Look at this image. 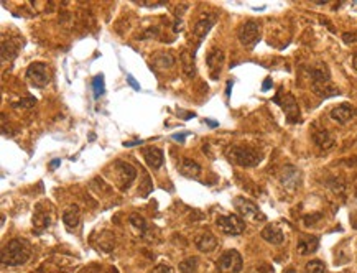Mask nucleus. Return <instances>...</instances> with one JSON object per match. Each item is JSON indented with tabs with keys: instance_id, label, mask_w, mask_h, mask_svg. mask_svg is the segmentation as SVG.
I'll list each match as a JSON object with an SVG mask.
<instances>
[{
	"instance_id": "7ed1b4c3",
	"label": "nucleus",
	"mask_w": 357,
	"mask_h": 273,
	"mask_svg": "<svg viewBox=\"0 0 357 273\" xmlns=\"http://www.w3.org/2000/svg\"><path fill=\"white\" fill-rule=\"evenodd\" d=\"M309 74H311L314 92H318L321 97H333L338 94V89L331 84V74H329L326 64H321L320 68H313L309 71Z\"/></svg>"
},
{
	"instance_id": "aec40b11",
	"label": "nucleus",
	"mask_w": 357,
	"mask_h": 273,
	"mask_svg": "<svg viewBox=\"0 0 357 273\" xmlns=\"http://www.w3.org/2000/svg\"><path fill=\"white\" fill-rule=\"evenodd\" d=\"M178 170L186 178H200L201 175V166L197 165L194 160H189V158H181L180 163H178Z\"/></svg>"
},
{
	"instance_id": "f704fd0d",
	"label": "nucleus",
	"mask_w": 357,
	"mask_h": 273,
	"mask_svg": "<svg viewBox=\"0 0 357 273\" xmlns=\"http://www.w3.org/2000/svg\"><path fill=\"white\" fill-rule=\"evenodd\" d=\"M208 125H209V127H217V125H219V124H217L216 121H211V119H208Z\"/></svg>"
},
{
	"instance_id": "ddd939ff",
	"label": "nucleus",
	"mask_w": 357,
	"mask_h": 273,
	"mask_svg": "<svg viewBox=\"0 0 357 273\" xmlns=\"http://www.w3.org/2000/svg\"><path fill=\"white\" fill-rule=\"evenodd\" d=\"M224 59H226V55H224L222 48H217L216 46V48H213L208 53L206 64H208V68L211 69V76H213L214 79H217L221 74V69L224 66Z\"/></svg>"
},
{
	"instance_id": "c756f323",
	"label": "nucleus",
	"mask_w": 357,
	"mask_h": 273,
	"mask_svg": "<svg viewBox=\"0 0 357 273\" xmlns=\"http://www.w3.org/2000/svg\"><path fill=\"white\" fill-rule=\"evenodd\" d=\"M323 216L320 214V212H316V216H305V224L306 225H311L313 222H316V221H320Z\"/></svg>"
},
{
	"instance_id": "2eb2a0df",
	"label": "nucleus",
	"mask_w": 357,
	"mask_h": 273,
	"mask_svg": "<svg viewBox=\"0 0 357 273\" xmlns=\"http://www.w3.org/2000/svg\"><path fill=\"white\" fill-rule=\"evenodd\" d=\"M354 115H355V109L347 102L339 104V105H336V107L331 109V119L336 122H339V124H347Z\"/></svg>"
},
{
	"instance_id": "423d86ee",
	"label": "nucleus",
	"mask_w": 357,
	"mask_h": 273,
	"mask_svg": "<svg viewBox=\"0 0 357 273\" xmlns=\"http://www.w3.org/2000/svg\"><path fill=\"white\" fill-rule=\"evenodd\" d=\"M26 79L30 81V84L33 88L36 89H43L46 86L50 84V68L46 63L42 61H36V63H31L26 69Z\"/></svg>"
},
{
	"instance_id": "9d476101",
	"label": "nucleus",
	"mask_w": 357,
	"mask_h": 273,
	"mask_svg": "<svg viewBox=\"0 0 357 273\" xmlns=\"http://www.w3.org/2000/svg\"><path fill=\"white\" fill-rule=\"evenodd\" d=\"M239 40L246 48L252 50L254 46L260 42V25L254 22V20L246 22L239 28Z\"/></svg>"
},
{
	"instance_id": "f257e3e1",
	"label": "nucleus",
	"mask_w": 357,
	"mask_h": 273,
	"mask_svg": "<svg viewBox=\"0 0 357 273\" xmlns=\"http://www.w3.org/2000/svg\"><path fill=\"white\" fill-rule=\"evenodd\" d=\"M31 257V245L25 239H12L4 247L0 262L4 267H20L25 265Z\"/></svg>"
},
{
	"instance_id": "6e6552de",
	"label": "nucleus",
	"mask_w": 357,
	"mask_h": 273,
	"mask_svg": "<svg viewBox=\"0 0 357 273\" xmlns=\"http://www.w3.org/2000/svg\"><path fill=\"white\" fill-rule=\"evenodd\" d=\"M216 225L226 236H241L246 230V222L237 214H224L216 219Z\"/></svg>"
},
{
	"instance_id": "412c9836",
	"label": "nucleus",
	"mask_w": 357,
	"mask_h": 273,
	"mask_svg": "<svg viewBox=\"0 0 357 273\" xmlns=\"http://www.w3.org/2000/svg\"><path fill=\"white\" fill-rule=\"evenodd\" d=\"M194 245L197 247V250H201V252H213L216 247H217V241H216V237L211 234V232H203V234H200L196 239H194Z\"/></svg>"
},
{
	"instance_id": "9b49d317",
	"label": "nucleus",
	"mask_w": 357,
	"mask_h": 273,
	"mask_svg": "<svg viewBox=\"0 0 357 273\" xmlns=\"http://www.w3.org/2000/svg\"><path fill=\"white\" fill-rule=\"evenodd\" d=\"M53 209L50 204H38L35 208V214H33V232H36V234H43L51 225V221H53Z\"/></svg>"
},
{
	"instance_id": "f3484780",
	"label": "nucleus",
	"mask_w": 357,
	"mask_h": 273,
	"mask_svg": "<svg viewBox=\"0 0 357 273\" xmlns=\"http://www.w3.org/2000/svg\"><path fill=\"white\" fill-rule=\"evenodd\" d=\"M214 25H216V17L214 15H211V13L209 15H203V18L197 20L196 25H194V31H193L194 36L201 42V40L206 38L209 30L213 28Z\"/></svg>"
},
{
	"instance_id": "39448f33",
	"label": "nucleus",
	"mask_w": 357,
	"mask_h": 273,
	"mask_svg": "<svg viewBox=\"0 0 357 273\" xmlns=\"http://www.w3.org/2000/svg\"><path fill=\"white\" fill-rule=\"evenodd\" d=\"M234 208L241 214V217L247 219V221H250V222H263L265 221V216L262 214L259 206H257L254 201H250V199H247V198L237 196L234 199Z\"/></svg>"
},
{
	"instance_id": "7c9ffc66",
	"label": "nucleus",
	"mask_w": 357,
	"mask_h": 273,
	"mask_svg": "<svg viewBox=\"0 0 357 273\" xmlns=\"http://www.w3.org/2000/svg\"><path fill=\"white\" fill-rule=\"evenodd\" d=\"M127 81H129V84H130L135 91H140V86L137 84V81L134 79V76H130V74H129V76H127Z\"/></svg>"
},
{
	"instance_id": "f8f14e48",
	"label": "nucleus",
	"mask_w": 357,
	"mask_h": 273,
	"mask_svg": "<svg viewBox=\"0 0 357 273\" xmlns=\"http://www.w3.org/2000/svg\"><path fill=\"white\" fill-rule=\"evenodd\" d=\"M282 186L288 191H296L301 184V171L293 165H287L280 173Z\"/></svg>"
},
{
	"instance_id": "2f4dec72",
	"label": "nucleus",
	"mask_w": 357,
	"mask_h": 273,
	"mask_svg": "<svg viewBox=\"0 0 357 273\" xmlns=\"http://www.w3.org/2000/svg\"><path fill=\"white\" fill-rule=\"evenodd\" d=\"M35 102H36L35 99H30V101H23V102H18V104H15V107H22V105H28V107H30V105H33Z\"/></svg>"
},
{
	"instance_id": "c9c22d12",
	"label": "nucleus",
	"mask_w": 357,
	"mask_h": 273,
	"mask_svg": "<svg viewBox=\"0 0 357 273\" xmlns=\"http://www.w3.org/2000/svg\"><path fill=\"white\" fill-rule=\"evenodd\" d=\"M352 66H354V69L357 71V53H355L354 58H352Z\"/></svg>"
},
{
	"instance_id": "cd10ccee",
	"label": "nucleus",
	"mask_w": 357,
	"mask_h": 273,
	"mask_svg": "<svg viewBox=\"0 0 357 273\" xmlns=\"http://www.w3.org/2000/svg\"><path fill=\"white\" fill-rule=\"evenodd\" d=\"M92 88H94V97L99 99L104 94V76L102 74H97L92 81Z\"/></svg>"
},
{
	"instance_id": "a211bd4d",
	"label": "nucleus",
	"mask_w": 357,
	"mask_h": 273,
	"mask_svg": "<svg viewBox=\"0 0 357 273\" xmlns=\"http://www.w3.org/2000/svg\"><path fill=\"white\" fill-rule=\"evenodd\" d=\"M320 247V239L314 236H301L298 245H296V250H298L300 255H309L314 254Z\"/></svg>"
},
{
	"instance_id": "4468645a",
	"label": "nucleus",
	"mask_w": 357,
	"mask_h": 273,
	"mask_svg": "<svg viewBox=\"0 0 357 273\" xmlns=\"http://www.w3.org/2000/svg\"><path fill=\"white\" fill-rule=\"evenodd\" d=\"M142 153H143V160L147 162V165L151 170L162 168V165L165 162V155L160 148H156V146H147V148H143Z\"/></svg>"
},
{
	"instance_id": "e433bc0d",
	"label": "nucleus",
	"mask_w": 357,
	"mask_h": 273,
	"mask_svg": "<svg viewBox=\"0 0 357 273\" xmlns=\"http://www.w3.org/2000/svg\"><path fill=\"white\" fill-rule=\"evenodd\" d=\"M58 165H59V160H55V162L51 163V168H56Z\"/></svg>"
},
{
	"instance_id": "c85d7f7f",
	"label": "nucleus",
	"mask_w": 357,
	"mask_h": 273,
	"mask_svg": "<svg viewBox=\"0 0 357 273\" xmlns=\"http://www.w3.org/2000/svg\"><path fill=\"white\" fill-rule=\"evenodd\" d=\"M151 273H175V270L173 267H170L168 263H160V265H156L155 270Z\"/></svg>"
},
{
	"instance_id": "1a4fd4ad",
	"label": "nucleus",
	"mask_w": 357,
	"mask_h": 273,
	"mask_svg": "<svg viewBox=\"0 0 357 273\" xmlns=\"http://www.w3.org/2000/svg\"><path fill=\"white\" fill-rule=\"evenodd\" d=\"M244 260L242 255L237 250H227L217 260V268L224 273H239L242 271Z\"/></svg>"
},
{
	"instance_id": "20e7f679",
	"label": "nucleus",
	"mask_w": 357,
	"mask_h": 273,
	"mask_svg": "<svg viewBox=\"0 0 357 273\" xmlns=\"http://www.w3.org/2000/svg\"><path fill=\"white\" fill-rule=\"evenodd\" d=\"M114 183L117 184V188L121 191H125L130 188V184L134 183V179L137 178V170L135 166H132L130 163H125V162H121V160H117L114 163Z\"/></svg>"
},
{
	"instance_id": "dca6fc26",
	"label": "nucleus",
	"mask_w": 357,
	"mask_h": 273,
	"mask_svg": "<svg viewBox=\"0 0 357 273\" xmlns=\"http://www.w3.org/2000/svg\"><path fill=\"white\" fill-rule=\"evenodd\" d=\"M260 236L263 241H267L272 245H282L283 242H285V234H283V230L275 224H270V225H267V227H263Z\"/></svg>"
},
{
	"instance_id": "473e14b6",
	"label": "nucleus",
	"mask_w": 357,
	"mask_h": 273,
	"mask_svg": "<svg viewBox=\"0 0 357 273\" xmlns=\"http://www.w3.org/2000/svg\"><path fill=\"white\" fill-rule=\"evenodd\" d=\"M270 88H272V79H270V77H267V79H265V84L262 86V91L265 92V91H268Z\"/></svg>"
},
{
	"instance_id": "393cba45",
	"label": "nucleus",
	"mask_w": 357,
	"mask_h": 273,
	"mask_svg": "<svg viewBox=\"0 0 357 273\" xmlns=\"http://www.w3.org/2000/svg\"><path fill=\"white\" fill-rule=\"evenodd\" d=\"M197 263H200L197 257H189L180 263V271L181 273H194L197 270Z\"/></svg>"
},
{
	"instance_id": "4c0bfd02",
	"label": "nucleus",
	"mask_w": 357,
	"mask_h": 273,
	"mask_svg": "<svg viewBox=\"0 0 357 273\" xmlns=\"http://www.w3.org/2000/svg\"><path fill=\"white\" fill-rule=\"evenodd\" d=\"M285 273H296V271H295V270H293V268H290V270H287V271H285Z\"/></svg>"
},
{
	"instance_id": "5701e85b",
	"label": "nucleus",
	"mask_w": 357,
	"mask_h": 273,
	"mask_svg": "<svg viewBox=\"0 0 357 273\" xmlns=\"http://www.w3.org/2000/svg\"><path fill=\"white\" fill-rule=\"evenodd\" d=\"M313 140H314V143L320 146V148L323 150H329V148H333L334 143H336V140L334 137L331 135V132H328V130H318V132H314L313 134Z\"/></svg>"
},
{
	"instance_id": "f03ea898",
	"label": "nucleus",
	"mask_w": 357,
	"mask_h": 273,
	"mask_svg": "<svg viewBox=\"0 0 357 273\" xmlns=\"http://www.w3.org/2000/svg\"><path fill=\"white\" fill-rule=\"evenodd\" d=\"M230 163H234L242 168H254V166L260 165L263 155L260 151L254 148H246V146H230L226 151Z\"/></svg>"
},
{
	"instance_id": "4be33fe9",
	"label": "nucleus",
	"mask_w": 357,
	"mask_h": 273,
	"mask_svg": "<svg viewBox=\"0 0 357 273\" xmlns=\"http://www.w3.org/2000/svg\"><path fill=\"white\" fill-rule=\"evenodd\" d=\"M181 68H183V72L184 76L193 79L196 76V63H194V55L191 53L189 50H183L181 51Z\"/></svg>"
},
{
	"instance_id": "b1692460",
	"label": "nucleus",
	"mask_w": 357,
	"mask_h": 273,
	"mask_svg": "<svg viewBox=\"0 0 357 273\" xmlns=\"http://www.w3.org/2000/svg\"><path fill=\"white\" fill-rule=\"evenodd\" d=\"M155 64L162 69L171 68V66L175 64V56L171 55V53H158L155 56Z\"/></svg>"
},
{
	"instance_id": "0eeeda50",
	"label": "nucleus",
	"mask_w": 357,
	"mask_h": 273,
	"mask_svg": "<svg viewBox=\"0 0 357 273\" xmlns=\"http://www.w3.org/2000/svg\"><path fill=\"white\" fill-rule=\"evenodd\" d=\"M273 102L279 104L280 107L283 109L287 115V121L290 124H298L301 121V114H300V107H298V102H296V99L293 97V94H282V91L276 94V97H273Z\"/></svg>"
},
{
	"instance_id": "6ab92c4d",
	"label": "nucleus",
	"mask_w": 357,
	"mask_h": 273,
	"mask_svg": "<svg viewBox=\"0 0 357 273\" xmlns=\"http://www.w3.org/2000/svg\"><path fill=\"white\" fill-rule=\"evenodd\" d=\"M63 222L68 229H76L81 222V209L76 204H69L63 211Z\"/></svg>"
},
{
	"instance_id": "bb28decb",
	"label": "nucleus",
	"mask_w": 357,
	"mask_h": 273,
	"mask_svg": "<svg viewBox=\"0 0 357 273\" xmlns=\"http://www.w3.org/2000/svg\"><path fill=\"white\" fill-rule=\"evenodd\" d=\"M129 222L132 224V227H135L140 234H145V230H147V221H145L140 214H132L129 217Z\"/></svg>"
},
{
	"instance_id": "a878e982",
	"label": "nucleus",
	"mask_w": 357,
	"mask_h": 273,
	"mask_svg": "<svg viewBox=\"0 0 357 273\" xmlns=\"http://www.w3.org/2000/svg\"><path fill=\"white\" fill-rule=\"evenodd\" d=\"M325 270H326L325 262L318 260V258H314V260H309L305 265V273H325Z\"/></svg>"
},
{
	"instance_id": "72a5a7b5",
	"label": "nucleus",
	"mask_w": 357,
	"mask_h": 273,
	"mask_svg": "<svg viewBox=\"0 0 357 273\" xmlns=\"http://www.w3.org/2000/svg\"><path fill=\"white\" fill-rule=\"evenodd\" d=\"M355 40V35H351V33H346L344 35V42L346 43H351V42H354Z\"/></svg>"
}]
</instances>
